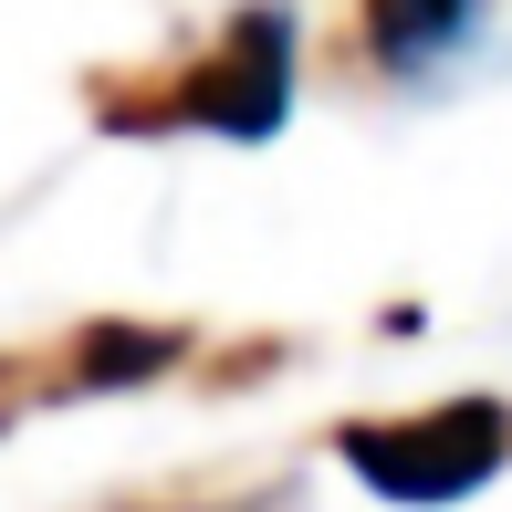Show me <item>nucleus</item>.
<instances>
[{"label":"nucleus","instance_id":"obj_3","mask_svg":"<svg viewBox=\"0 0 512 512\" xmlns=\"http://www.w3.org/2000/svg\"><path fill=\"white\" fill-rule=\"evenodd\" d=\"M481 32H492V0H366V53L398 84H429L439 63H460Z\"/></svg>","mask_w":512,"mask_h":512},{"label":"nucleus","instance_id":"obj_2","mask_svg":"<svg viewBox=\"0 0 512 512\" xmlns=\"http://www.w3.org/2000/svg\"><path fill=\"white\" fill-rule=\"evenodd\" d=\"M178 126H220V136H272L293 115V11H241L230 42L168 95Z\"/></svg>","mask_w":512,"mask_h":512},{"label":"nucleus","instance_id":"obj_4","mask_svg":"<svg viewBox=\"0 0 512 512\" xmlns=\"http://www.w3.org/2000/svg\"><path fill=\"white\" fill-rule=\"evenodd\" d=\"M178 356H189L178 324H95V335L74 345V377L63 387H136V377H157V366H178Z\"/></svg>","mask_w":512,"mask_h":512},{"label":"nucleus","instance_id":"obj_1","mask_svg":"<svg viewBox=\"0 0 512 512\" xmlns=\"http://www.w3.org/2000/svg\"><path fill=\"white\" fill-rule=\"evenodd\" d=\"M335 460L366 481L377 502L439 512V502H471L502 481L512 460V408L502 398H450V408H418V418H356L335 439Z\"/></svg>","mask_w":512,"mask_h":512}]
</instances>
